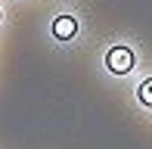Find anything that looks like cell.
I'll use <instances>...</instances> for the list:
<instances>
[{
	"mask_svg": "<svg viewBox=\"0 0 152 149\" xmlns=\"http://www.w3.org/2000/svg\"><path fill=\"white\" fill-rule=\"evenodd\" d=\"M106 65H109V72H115V74H127L134 69V53H130V47H112V50L106 53Z\"/></svg>",
	"mask_w": 152,
	"mask_h": 149,
	"instance_id": "6da1fadb",
	"label": "cell"
},
{
	"mask_svg": "<svg viewBox=\"0 0 152 149\" xmlns=\"http://www.w3.org/2000/svg\"><path fill=\"white\" fill-rule=\"evenodd\" d=\"M53 34H56L59 40L75 37V34H78V19H72V16H59L56 22H53Z\"/></svg>",
	"mask_w": 152,
	"mask_h": 149,
	"instance_id": "7a4b0ae2",
	"label": "cell"
},
{
	"mask_svg": "<svg viewBox=\"0 0 152 149\" xmlns=\"http://www.w3.org/2000/svg\"><path fill=\"white\" fill-rule=\"evenodd\" d=\"M140 103L143 106H152V78H146L140 84Z\"/></svg>",
	"mask_w": 152,
	"mask_h": 149,
	"instance_id": "3957f363",
	"label": "cell"
}]
</instances>
